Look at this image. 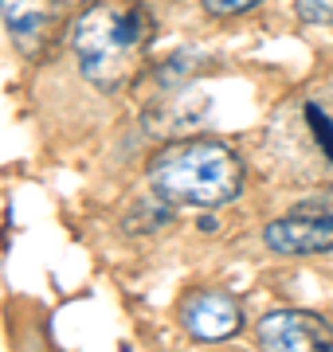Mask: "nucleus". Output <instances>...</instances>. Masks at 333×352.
<instances>
[{
  "mask_svg": "<svg viewBox=\"0 0 333 352\" xmlns=\"http://www.w3.org/2000/svg\"><path fill=\"white\" fill-rule=\"evenodd\" d=\"M263 243L275 254H290V258L325 254V251H333V212H306V208H298L294 215H282V219L267 223Z\"/></svg>",
  "mask_w": 333,
  "mask_h": 352,
  "instance_id": "39448f33",
  "label": "nucleus"
},
{
  "mask_svg": "<svg viewBox=\"0 0 333 352\" xmlns=\"http://www.w3.org/2000/svg\"><path fill=\"white\" fill-rule=\"evenodd\" d=\"M59 8H63V0H0V16L12 32L16 47L28 55H36L52 39L55 24H59Z\"/></svg>",
  "mask_w": 333,
  "mask_h": 352,
  "instance_id": "423d86ee",
  "label": "nucleus"
},
{
  "mask_svg": "<svg viewBox=\"0 0 333 352\" xmlns=\"http://www.w3.org/2000/svg\"><path fill=\"white\" fill-rule=\"evenodd\" d=\"M180 325L196 340H228L244 329V305L231 298L228 289L200 286L180 298Z\"/></svg>",
  "mask_w": 333,
  "mask_h": 352,
  "instance_id": "7ed1b4c3",
  "label": "nucleus"
},
{
  "mask_svg": "<svg viewBox=\"0 0 333 352\" xmlns=\"http://www.w3.org/2000/svg\"><path fill=\"white\" fill-rule=\"evenodd\" d=\"M149 184L169 204L219 208L244 192V161L219 141H177L149 161Z\"/></svg>",
  "mask_w": 333,
  "mask_h": 352,
  "instance_id": "f03ea898",
  "label": "nucleus"
},
{
  "mask_svg": "<svg viewBox=\"0 0 333 352\" xmlns=\"http://www.w3.org/2000/svg\"><path fill=\"white\" fill-rule=\"evenodd\" d=\"M259 349L270 352H321L333 349V325L306 309H270L259 321Z\"/></svg>",
  "mask_w": 333,
  "mask_h": 352,
  "instance_id": "20e7f679",
  "label": "nucleus"
},
{
  "mask_svg": "<svg viewBox=\"0 0 333 352\" xmlns=\"http://www.w3.org/2000/svg\"><path fill=\"white\" fill-rule=\"evenodd\" d=\"M67 4H87V0H63V8H67Z\"/></svg>",
  "mask_w": 333,
  "mask_h": 352,
  "instance_id": "9b49d317",
  "label": "nucleus"
},
{
  "mask_svg": "<svg viewBox=\"0 0 333 352\" xmlns=\"http://www.w3.org/2000/svg\"><path fill=\"white\" fill-rule=\"evenodd\" d=\"M153 32L157 24L141 0H94L71 24L83 78L106 94L129 87L149 55Z\"/></svg>",
  "mask_w": 333,
  "mask_h": 352,
  "instance_id": "f257e3e1",
  "label": "nucleus"
},
{
  "mask_svg": "<svg viewBox=\"0 0 333 352\" xmlns=\"http://www.w3.org/2000/svg\"><path fill=\"white\" fill-rule=\"evenodd\" d=\"M298 16L314 28H333V0H298Z\"/></svg>",
  "mask_w": 333,
  "mask_h": 352,
  "instance_id": "6e6552de",
  "label": "nucleus"
},
{
  "mask_svg": "<svg viewBox=\"0 0 333 352\" xmlns=\"http://www.w3.org/2000/svg\"><path fill=\"white\" fill-rule=\"evenodd\" d=\"M298 208H306V212H333V188H321L318 196H310V200H302Z\"/></svg>",
  "mask_w": 333,
  "mask_h": 352,
  "instance_id": "9d476101",
  "label": "nucleus"
},
{
  "mask_svg": "<svg viewBox=\"0 0 333 352\" xmlns=\"http://www.w3.org/2000/svg\"><path fill=\"white\" fill-rule=\"evenodd\" d=\"M302 113H306V122H310V129H314V141L321 145V153L333 161V122L325 118V110H321L318 102H306Z\"/></svg>",
  "mask_w": 333,
  "mask_h": 352,
  "instance_id": "0eeeda50",
  "label": "nucleus"
},
{
  "mask_svg": "<svg viewBox=\"0 0 333 352\" xmlns=\"http://www.w3.org/2000/svg\"><path fill=\"white\" fill-rule=\"evenodd\" d=\"M208 16H239V12H251L259 8L263 0H200Z\"/></svg>",
  "mask_w": 333,
  "mask_h": 352,
  "instance_id": "1a4fd4ad",
  "label": "nucleus"
}]
</instances>
